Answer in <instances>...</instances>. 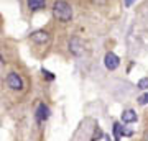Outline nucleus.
Masks as SVG:
<instances>
[{
	"mask_svg": "<svg viewBox=\"0 0 148 141\" xmlns=\"http://www.w3.org/2000/svg\"><path fill=\"white\" fill-rule=\"evenodd\" d=\"M48 118H49V108L45 104H40L36 108V120L41 123V121L48 120Z\"/></svg>",
	"mask_w": 148,
	"mask_h": 141,
	"instance_id": "nucleus-6",
	"label": "nucleus"
},
{
	"mask_svg": "<svg viewBox=\"0 0 148 141\" xmlns=\"http://www.w3.org/2000/svg\"><path fill=\"white\" fill-rule=\"evenodd\" d=\"M104 64H106V67L109 71H115L119 66H120V59L117 58L114 52H107L106 58H104Z\"/></svg>",
	"mask_w": 148,
	"mask_h": 141,
	"instance_id": "nucleus-4",
	"label": "nucleus"
},
{
	"mask_svg": "<svg viewBox=\"0 0 148 141\" xmlns=\"http://www.w3.org/2000/svg\"><path fill=\"white\" fill-rule=\"evenodd\" d=\"M138 89H142V90L148 89V77H143V79L138 80Z\"/></svg>",
	"mask_w": 148,
	"mask_h": 141,
	"instance_id": "nucleus-10",
	"label": "nucleus"
},
{
	"mask_svg": "<svg viewBox=\"0 0 148 141\" xmlns=\"http://www.w3.org/2000/svg\"><path fill=\"white\" fill-rule=\"evenodd\" d=\"M123 126L120 125V123H114V138H115V141H119L122 138V135H123Z\"/></svg>",
	"mask_w": 148,
	"mask_h": 141,
	"instance_id": "nucleus-9",
	"label": "nucleus"
},
{
	"mask_svg": "<svg viewBox=\"0 0 148 141\" xmlns=\"http://www.w3.org/2000/svg\"><path fill=\"white\" fill-rule=\"evenodd\" d=\"M32 41L38 43V44H45V43H48V41H49V33L43 31V30L32 33Z\"/></svg>",
	"mask_w": 148,
	"mask_h": 141,
	"instance_id": "nucleus-5",
	"label": "nucleus"
},
{
	"mask_svg": "<svg viewBox=\"0 0 148 141\" xmlns=\"http://www.w3.org/2000/svg\"><path fill=\"white\" fill-rule=\"evenodd\" d=\"M7 84H8V87L13 89V90H21V89H23V80H21V77L16 72H10V74H8V77H7Z\"/></svg>",
	"mask_w": 148,
	"mask_h": 141,
	"instance_id": "nucleus-2",
	"label": "nucleus"
},
{
	"mask_svg": "<svg viewBox=\"0 0 148 141\" xmlns=\"http://www.w3.org/2000/svg\"><path fill=\"white\" fill-rule=\"evenodd\" d=\"M122 121L123 123H133V121H137V113L133 110H125L122 113Z\"/></svg>",
	"mask_w": 148,
	"mask_h": 141,
	"instance_id": "nucleus-7",
	"label": "nucleus"
},
{
	"mask_svg": "<svg viewBox=\"0 0 148 141\" xmlns=\"http://www.w3.org/2000/svg\"><path fill=\"white\" fill-rule=\"evenodd\" d=\"M138 104H140V105H147L148 104V94L142 95V97L138 99Z\"/></svg>",
	"mask_w": 148,
	"mask_h": 141,
	"instance_id": "nucleus-11",
	"label": "nucleus"
},
{
	"mask_svg": "<svg viewBox=\"0 0 148 141\" xmlns=\"http://www.w3.org/2000/svg\"><path fill=\"white\" fill-rule=\"evenodd\" d=\"M137 0H123V3H125V7H132L133 3H135Z\"/></svg>",
	"mask_w": 148,
	"mask_h": 141,
	"instance_id": "nucleus-13",
	"label": "nucleus"
},
{
	"mask_svg": "<svg viewBox=\"0 0 148 141\" xmlns=\"http://www.w3.org/2000/svg\"><path fill=\"white\" fill-rule=\"evenodd\" d=\"M145 140H147V141H148V133H147V135H145Z\"/></svg>",
	"mask_w": 148,
	"mask_h": 141,
	"instance_id": "nucleus-16",
	"label": "nucleus"
},
{
	"mask_svg": "<svg viewBox=\"0 0 148 141\" xmlns=\"http://www.w3.org/2000/svg\"><path fill=\"white\" fill-rule=\"evenodd\" d=\"M41 72L45 74V77H46L48 80H53V79H54V76H53L51 72H49V71H46V69H41Z\"/></svg>",
	"mask_w": 148,
	"mask_h": 141,
	"instance_id": "nucleus-12",
	"label": "nucleus"
},
{
	"mask_svg": "<svg viewBox=\"0 0 148 141\" xmlns=\"http://www.w3.org/2000/svg\"><path fill=\"white\" fill-rule=\"evenodd\" d=\"M46 3V0H28V8L30 10H41Z\"/></svg>",
	"mask_w": 148,
	"mask_h": 141,
	"instance_id": "nucleus-8",
	"label": "nucleus"
},
{
	"mask_svg": "<svg viewBox=\"0 0 148 141\" xmlns=\"http://www.w3.org/2000/svg\"><path fill=\"white\" fill-rule=\"evenodd\" d=\"M101 136H102V131L97 130V131H95V135H94V138H92V141H95L97 138H101Z\"/></svg>",
	"mask_w": 148,
	"mask_h": 141,
	"instance_id": "nucleus-14",
	"label": "nucleus"
},
{
	"mask_svg": "<svg viewBox=\"0 0 148 141\" xmlns=\"http://www.w3.org/2000/svg\"><path fill=\"white\" fill-rule=\"evenodd\" d=\"M92 2H94V3H104L106 0H92Z\"/></svg>",
	"mask_w": 148,
	"mask_h": 141,
	"instance_id": "nucleus-15",
	"label": "nucleus"
},
{
	"mask_svg": "<svg viewBox=\"0 0 148 141\" xmlns=\"http://www.w3.org/2000/svg\"><path fill=\"white\" fill-rule=\"evenodd\" d=\"M69 49L74 56H82L84 54V43L81 41L79 38H73L69 41Z\"/></svg>",
	"mask_w": 148,
	"mask_h": 141,
	"instance_id": "nucleus-3",
	"label": "nucleus"
},
{
	"mask_svg": "<svg viewBox=\"0 0 148 141\" xmlns=\"http://www.w3.org/2000/svg\"><path fill=\"white\" fill-rule=\"evenodd\" d=\"M53 13L58 20L69 21L71 16H73V8H71V5H69L68 2H64V0H56L54 5H53Z\"/></svg>",
	"mask_w": 148,
	"mask_h": 141,
	"instance_id": "nucleus-1",
	"label": "nucleus"
}]
</instances>
